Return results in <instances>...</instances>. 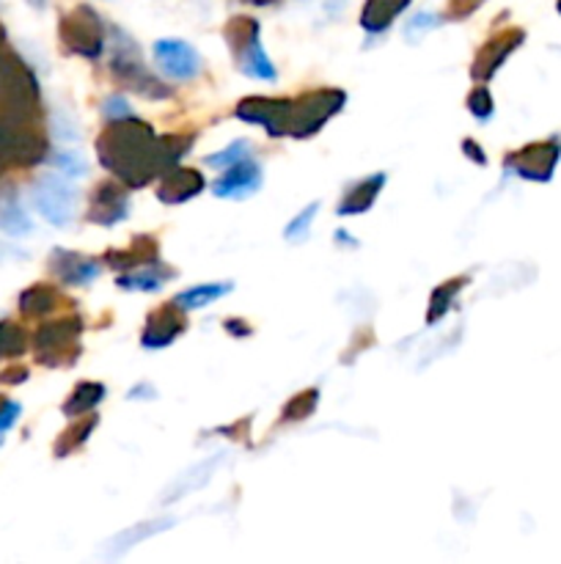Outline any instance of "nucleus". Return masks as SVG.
Wrapping results in <instances>:
<instances>
[{
    "label": "nucleus",
    "instance_id": "nucleus-11",
    "mask_svg": "<svg viewBox=\"0 0 561 564\" xmlns=\"http://www.w3.org/2000/svg\"><path fill=\"white\" fill-rule=\"evenodd\" d=\"M258 187H262V165L245 158L240 163L223 169L220 180H215L212 193L220 198H237V202H242V198L253 196Z\"/></svg>",
    "mask_w": 561,
    "mask_h": 564
},
{
    "label": "nucleus",
    "instance_id": "nucleus-34",
    "mask_svg": "<svg viewBox=\"0 0 561 564\" xmlns=\"http://www.w3.org/2000/svg\"><path fill=\"white\" fill-rule=\"evenodd\" d=\"M468 110L473 113V119L479 121H487L490 116H493V97H490V91L484 86L473 88V94L468 97Z\"/></svg>",
    "mask_w": 561,
    "mask_h": 564
},
{
    "label": "nucleus",
    "instance_id": "nucleus-23",
    "mask_svg": "<svg viewBox=\"0 0 561 564\" xmlns=\"http://www.w3.org/2000/svg\"><path fill=\"white\" fill-rule=\"evenodd\" d=\"M31 229V218L22 209V204L16 202L14 193H3L0 196V231H6L11 237H25Z\"/></svg>",
    "mask_w": 561,
    "mask_h": 564
},
{
    "label": "nucleus",
    "instance_id": "nucleus-22",
    "mask_svg": "<svg viewBox=\"0 0 561 564\" xmlns=\"http://www.w3.org/2000/svg\"><path fill=\"white\" fill-rule=\"evenodd\" d=\"M168 270L157 262L152 264H143V268H135V270H127L124 275H121L116 284L121 286V290H135V292H157L160 286L168 281Z\"/></svg>",
    "mask_w": 561,
    "mask_h": 564
},
{
    "label": "nucleus",
    "instance_id": "nucleus-21",
    "mask_svg": "<svg viewBox=\"0 0 561 564\" xmlns=\"http://www.w3.org/2000/svg\"><path fill=\"white\" fill-rule=\"evenodd\" d=\"M220 463H223V455H218V457H207V460L198 463L196 468H190V471L182 474V477L176 479V482L170 485L168 490H165V494H163V501H179L182 496H187V494H190V490L204 488V485L209 482V477H212V474L218 471Z\"/></svg>",
    "mask_w": 561,
    "mask_h": 564
},
{
    "label": "nucleus",
    "instance_id": "nucleus-16",
    "mask_svg": "<svg viewBox=\"0 0 561 564\" xmlns=\"http://www.w3.org/2000/svg\"><path fill=\"white\" fill-rule=\"evenodd\" d=\"M174 523H176L174 518H160V521L138 523V527H132V529H127V532L116 534V538L110 540V543L105 545V549L99 551V554H102L105 560H119V556H124L127 551L135 549L138 543H143V540H146V538H154V534L165 532V529H170V527H174Z\"/></svg>",
    "mask_w": 561,
    "mask_h": 564
},
{
    "label": "nucleus",
    "instance_id": "nucleus-15",
    "mask_svg": "<svg viewBox=\"0 0 561 564\" xmlns=\"http://www.w3.org/2000/svg\"><path fill=\"white\" fill-rule=\"evenodd\" d=\"M201 191H204L201 171L179 169V165H174L168 174H163L157 196L163 204H185L190 202V198H196Z\"/></svg>",
    "mask_w": 561,
    "mask_h": 564
},
{
    "label": "nucleus",
    "instance_id": "nucleus-12",
    "mask_svg": "<svg viewBox=\"0 0 561 564\" xmlns=\"http://www.w3.org/2000/svg\"><path fill=\"white\" fill-rule=\"evenodd\" d=\"M185 330V317H182V308L176 303H165V306L154 308L146 319V328H143V347L148 350H163V347L174 345L176 339Z\"/></svg>",
    "mask_w": 561,
    "mask_h": 564
},
{
    "label": "nucleus",
    "instance_id": "nucleus-25",
    "mask_svg": "<svg viewBox=\"0 0 561 564\" xmlns=\"http://www.w3.org/2000/svg\"><path fill=\"white\" fill-rule=\"evenodd\" d=\"M468 286V279L462 275V279H454V281H446V284H440L438 290L432 292V301H429V312H427V323L435 325L440 317H446V312H449L451 306H454L457 295H460L462 290Z\"/></svg>",
    "mask_w": 561,
    "mask_h": 564
},
{
    "label": "nucleus",
    "instance_id": "nucleus-3",
    "mask_svg": "<svg viewBox=\"0 0 561 564\" xmlns=\"http://www.w3.org/2000/svg\"><path fill=\"white\" fill-rule=\"evenodd\" d=\"M346 97L339 88H319V91L306 94V97L289 99V132L292 138H311L324 127V121L333 119L344 108Z\"/></svg>",
    "mask_w": 561,
    "mask_h": 564
},
{
    "label": "nucleus",
    "instance_id": "nucleus-1",
    "mask_svg": "<svg viewBox=\"0 0 561 564\" xmlns=\"http://www.w3.org/2000/svg\"><path fill=\"white\" fill-rule=\"evenodd\" d=\"M99 160L113 176H119L127 187L148 185L165 174L160 138L148 124L138 119H113V124L99 135Z\"/></svg>",
    "mask_w": 561,
    "mask_h": 564
},
{
    "label": "nucleus",
    "instance_id": "nucleus-13",
    "mask_svg": "<svg viewBox=\"0 0 561 564\" xmlns=\"http://www.w3.org/2000/svg\"><path fill=\"white\" fill-rule=\"evenodd\" d=\"M520 44H522V31L498 33L493 42H487L476 53V61H473V69H471L473 80H476V83L493 80L495 72H498L501 66L506 64V58H509V55L515 53Z\"/></svg>",
    "mask_w": 561,
    "mask_h": 564
},
{
    "label": "nucleus",
    "instance_id": "nucleus-18",
    "mask_svg": "<svg viewBox=\"0 0 561 564\" xmlns=\"http://www.w3.org/2000/svg\"><path fill=\"white\" fill-rule=\"evenodd\" d=\"M385 187V174H372L366 180L355 182L350 191L344 193L339 204V215H363L372 209V204L377 202L380 191Z\"/></svg>",
    "mask_w": 561,
    "mask_h": 564
},
{
    "label": "nucleus",
    "instance_id": "nucleus-29",
    "mask_svg": "<svg viewBox=\"0 0 561 564\" xmlns=\"http://www.w3.org/2000/svg\"><path fill=\"white\" fill-rule=\"evenodd\" d=\"M251 158V143L248 141H237L231 143L229 149H223V152H215V154H207L204 158V165H212V169H229V165L240 163V160Z\"/></svg>",
    "mask_w": 561,
    "mask_h": 564
},
{
    "label": "nucleus",
    "instance_id": "nucleus-30",
    "mask_svg": "<svg viewBox=\"0 0 561 564\" xmlns=\"http://www.w3.org/2000/svg\"><path fill=\"white\" fill-rule=\"evenodd\" d=\"M440 17H435L432 11H418V14H413L410 20H407L405 25V39L407 42H418V39L424 36V33L435 31V28L440 25Z\"/></svg>",
    "mask_w": 561,
    "mask_h": 564
},
{
    "label": "nucleus",
    "instance_id": "nucleus-37",
    "mask_svg": "<svg viewBox=\"0 0 561 564\" xmlns=\"http://www.w3.org/2000/svg\"><path fill=\"white\" fill-rule=\"evenodd\" d=\"M465 154L473 160V163H482V165L487 163V158L482 154V149H476V143L473 141H465Z\"/></svg>",
    "mask_w": 561,
    "mask_h": 564
},
{
    "label": "nucleus",
    "instance_id": "nucleus-14",
    "mask_svg": "<svg viewBox=\"0 0 561 564\" xmlns=\"http://www.w3.org/2000/svg\"><path fill=\"white\" fill-rule=\"evenodd\" d=\"M130 215V196L119 185H99L88 204V220L99 226H116Z\"/></svg>",
    "mask_w": 561,
    "mask_h": 564
},
{
    "label": "nucleus",
    "instance_id": "nucleus-20",
    "mask_svg": "<svg viewBox=\"0 0 561 564\" xmlns=\"http://www.w3.org/2000/svg\"><path fill=\"white\" fill-rule=\"evenodd\" d=\"M407 6H410V0H369L361 17L363 31L372 33V36H380V33L388 31L391 22H394Z\"/></svg>",
    "mask_w": 561,
    "mask_h": 564
},
{
    "label": "nucleus",
    "instance_id": "nucleus-32",
    "mask_svg": "<svg viewBox=\"0 0 561 564\" xmlns=\"http://www.w3.org/2000/svg\"><path fill=\"white\" fill-rule=\"evenodd\" d=\"M317 209H319V204H317V202L308 204V207L302 209V213L297 215V218L292 220L289 226H286V240H289V242H300V240H306V237H308V229H311L314 218H317Z\"/></svg>",
    "mask_w": 561,
    "mask_h": 564
},
{
    "label": "nucleus",
    "instance_id": "nucleus-5",
    "mask_svg": "<svg viewBox=\"0 0 561 564\" xmlns=\"http://www.w3.org/2000/svg\"><path fill=\"white\" fill-rule=\"evenodd\" d=\"M33 207L38 209L44 220L55 229H64L75 220L77 213V191L66 182V176L47 174L33 185L31 191Z\"/></svg>",
    "mask_w": 561,
    "mask_h": 564
},
{
    "label": "nucleus",
    "instance_id": "nucleus-33",
    "mask_svg": "<svg viewBox=\"0 0 561 564\" xmlns=\"http://www.w3.org/2000/svg\"><path fill=\"white\" fill-rule=\"evenodd\" d=\"M55 165H58L61 176H66V180H77V176H86L88 174L86 160H82L77 152H72V149H66V152L55 154Z\"/></svg>",
    "mask_w": 561,
    "mask_h": 564
},
{
    "label": "nucleus",
    "instance_id": "nucleus-31",
    "mask_svg": "<svg viewBox=\"0 0 561 564\" xmlns=\"http://www.w3.org/2000/svg\"><path fill=\"white\" fill-rule=\"evenodd\" d=\"M55 306V295L47 286H36V290L22 295V312L25 314H44Z\"/></svg>",
    "mask_w": 561,
    "mask_h": 564
},
{
    "label": "nucleus",
    "instance_id": "nucleus-19",
    "mask_svg": "<svg viewBox=\"0 0 561 564\" xmlns=\"http://www.w3.org/2000/svg\"><path fill=\"white\" fill-rule=\"evenodd\" d=\"M105 262L113 270L143 268V264L157 262V242H154L152 237H135L130 248H124V251H110L108 257H105Z\"/></svg>",
    "mask_w": 561,
    "mask_h": 564
},
{
    "label": "nucleus",
    "instance_id": "nucleus-35",
    "mask_svg": "<svg viewBox=\"0 0 561 564\" xmlns=\"http://www.w3.org/2000/svg\"><path fill=\"white\" fill-rule=\"evenodd\" d=\"M102 110H105V116H108L110 121H113V119H127V116H130V105H127L121 97H110L108 102H105Z\"/></svg>",
    "mask_w": 561,
    "mask_h": 564
},
{
    "label": "nucleus",
    "instance_id": "nucleus-28",
    "mask_svg": "<svg viewBox=\"0 0 561 564\" xmlns=\"http://www.w3.org/2000/svg\"><path fill=\"white\" fill-rule=\"evenodd\" d=\"M97 430V413H91V416L86 419V422H80L77 427H72L69 433L64 435V441H58V457H66L69 452L80 449L82 444H86L88 438H91V433Z\"/></svg>",
    "mask_w": 561,
    "mask_h": 564
},
{
    "label": "nucleus",
    "instance_id": "nucleus-2",
    "mask_svg": "<svg viewBox=\"0 0 561 564\" xmlns=\"http://www.w3.org/2000/svg\"><path fill=\"white\" fill-rule=\"evenodd\" d=\"M113 33L116 36H113V44H110L108 64H110V72L116 75V80L124 83V86L132 88V91L143 94V97H154V99L165 97L168 88H165L163 83L146 69V64H143L141 58V47H138L127 33L121 31H113Z\"/></svg>",
    "mask_w": 561,
    "mask_h": 564
},
{
    "label": "nucleus",
    "instance_id": "nucleus-27",
    "mask_svg": "<svg viewBox=\"0 0 561 564\" xmlns=\"http://www.w3.org/2000/svg\"><path fill=\"white\" fill-rule=\"evenodd\" d=\"M317 402H319L317 389L300 391V394H295L289 402H286L284 422H302V419H308L314 411H317Z\"/></svg>",
    "mask_w": 561,
    "mask_h": 564
},
{
    "label": "nucleus",
    "instance_id": "nucleus-6",
    "mask_svg": "<svg viewBox=\"0 0 561 564\" xmlns=\"http://www.w3.org/2000/svg\"><path fill=\"white\" fill-rule=\"evenodd\" d=\"M61 36L66 47L82 58H99L105 53V25L91 9H77L75 14L66 17Z\"/></svg>",
    "mask_w": 561,
    "mask_h": 564
},
{
    "label": "nucleus",
    "instance_id": "nucleus-9",
    "mask_svg": "<svg viewBox=\"0 0 561 564\" xmlns=\"http://www.w3.org/2000/svg\"><path fill=\"white\" fill-rule=\"evenodd\" d=\"M559 154L561 143L553 138V141L531 143V147H526L522 152L512 154L506 163H509V169L515 171L517 176H522V180L548 182L550 176H553L556 163H559Z\"/></svg>",
    "mask_w": 561,
    "mask_h": 564
},
{
    "label": "nucleus",
    "instance_id": "nucleus-10",
    "mask_svg": "<svg viewBox=\"0 0 561 564\" xmlns=\"http://www.w3.org/2000/svg\"><path fill=\"white\" fill-rule=\"evenodd\" d=\"M237 116L251 124H262L273 138L289 132V99L248 97L237 105Z\"/></svg>",
    "mask_w": 561,
    "mask_h": 564
},
{
    "label": "nucleus",
    "instance_id": "nucleus-26",
    "mask_svg": "<svg viewBox=\"0 0 561 564\" xmlns=\"http://www.w3.org/2000/svg\"><path fill=\"white\" fill-rule=\"evenodd\" d=\"M102 400H105L102 383H80L75 389V394L66 400L64 413L66 416H82V413H91Z\"/></svg>",
    "mask_w": 561,
    "mask_h": 564
},
{
    "label": "nucleus",
    "instance_id": "nucleus-8",
    "mask_svg": "<svg viewBox=\"0 0 561 564\" xmlns=\"http://www.w3.org/2000/svg\"><path fill=\"white\" fill-rule=\"evenodd\" d=\"M154 58L157 66L170 80H193L201 75V55L182 39H160L154 42Z\"/></svg>",
    "mask_w": 561,
    "mask_h": 564
},
{
    "label": "nucleus",
    "instance_id": "nucleus-4",
    "mask_svg": "<svg viewBox=\"0 0 561 564\" xmlns=\"http://www.w3.org/2000/svg\"><path fill=\"white\" fill-rule=\"evenodd\" d=\"M229 42L234 50V61L240 66L242 75L253 77V80L273 83L278 77L273 61L264 53L262 42H258V22L256 20H234L229 25Z\"/></svg>",
    "mask_w": 561,
    "mask_h": 564
},
{
    "label": "nucleus",
    "instance_id": "nucleus-17",
    "mask_svg": "<svg viewBox=\"0 0 561 564\" xmlns=\"http://www.w3.org/2000/svg\"><path fill=\"white\" fill-rule=\"evenodd\" d=\"M53 270L58 273L61 281H66V284L82 286V284H91L102 268H99V262H94V259L82 257V253L55 251L53 253Z\"/></svg>",
    "mask_w": 561,
    "mask_h": 564
},
{
    "label": "nucleus",
    "instance_id": "nucleus-24",
    "mask_svg": "<svg viewBox=\"0 0 561 564\" xmlns=\"http://www.w3.org/2000/svg\"><path fill=\"white\" fill-rule=\"evenodd\" d=\"M231 281H223V284H198V286H190V290L179 292L176 295V306L182 308V312H190V308H204L209 306L212 301H218V297L229 295L231 292Z\"/></svg>",
    "mask_w": 561,
    "mask_h": 564
},
{
    "label": "nucleus",
    "instance_id": "nucleus-36",
    "mask_svg": "<svg viewBox=\"0 0 561 564\" xmlns=\"http://www.w3.org/2000/svg\"><path fill=\"white\" fill-rule=\"evenodd\" d=\"M16 416H20V405H14V402H6L3 411H0V435H3L11 424H14Z\"/></svg>",
    "mask_w": 561,
    "mask_h": 564
},
{
    "label": "nucleus",
    "instance_id": "nucleus-7",
    "mask_svg": "<svg viewBox=\"0 0 561 564\" xmlns=\"http://www.w3.org/2000/svg\"><path fill=\"white\" fill-rule=\"evenodd\" d=\"M82 323L77 317L61 319V323L44 325L42 334L36 336V345L42 347V358L47 364H72L80 356L77 336H80Z\"/></svg>",
    "mask_w": 561,
    "mask_h": 564
}]
</instances>
